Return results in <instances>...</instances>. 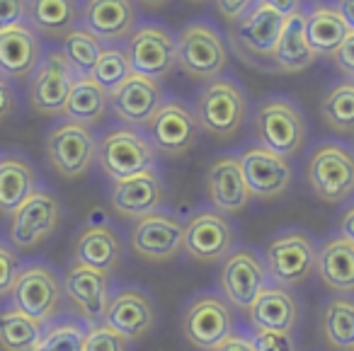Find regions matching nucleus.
Instances as JSON below:
<instances>
[{
	"mask_svg": "<svg viewBox=\"0 0 354 351\" xmlns=\"http://www.w3.org/2000/svg\"><path fill=\"white\" fill-rule=\"evenodd\" d=\"M248 114V99L243 88L231 78L209 80L197 95L194 117L199 129L214 138H233L241 131Z\"/></svg>",
	"mask_w": 354,
	"mask_h": 351,
	"instance_id": "obj_1",
	"label": "nucleus"
},
{
	"mask_svg": "<svg viewBox=\"0 0 354 351\" xmlns=\"http://www.w3.org/2000/svg\"><path fill=\"white\" fill-rule=\"evenodd\" d=\"M97 162L104 175L119 182L138 172L156 170L158 151L138 129L114 126L97 138Z\"/></svg>",
	"mask_w": 354,
	"mask_h": 351,
	"instance_id": "obj_2",
	"label": "nucleus"
},
{
	"mask_svg": "<svg viewBox=\"0 0 354 351\" xmlns=\"http://www.w3.org/2000/svg\"><path fill=\"white\" fill-rule=\"evenodd\" d=\"M177 39V68L192 80L221 78L228 64V49L221 32L209 22H189L180 30Z\"/></svg>",
	"mask_w": 354,
	"mask_h": 351,
	"instance_id": "obj_3",
	"label": "nucleus"
},
{
	"mask_svg": "<svg viewBox=\"0 0 354 351\" xmlns=\"http://www.w3.org/2000/svg\"><path fill=\"white\" fill-rule=\"evenodd\" d=\"M257 146L270 148L281 158H294L301 153L308 136L301 109L286 97H270L255 112Z\"/></svg>",
	"mask_w": 354,
	"mask_h": 351,
	"instance_id": "obj_4",
	"label": "nucleus"
},
{
	"mask_svg": "<svg viewBox=\"0 0 354 351\" xmlns=\"http://www.w3.org/2000/svg\"><path fill=\"white\" fill-rule=\"evenodd\" d=\"M308 187L325 204H342L354 194V151L339 143H323L313 151L306 172Z\"/></svg>",
	"mask_w": 354,
	"mask_h": 351,
	"instance_id": "obj_5",
	"label": "nucleus"
},
{
	"mask_svg": "<svg viewBox=\"0 0 354 351\" xmlns=\"http://www.w3.org/2000/svg\"><path fill=\"white\" fill-rule=\"evenodd\" d=\"M46 158L56 175L64 180H78L88 175L97 160V136L85 124L64 119L46 136Z\"/></svg>",
	"mask_w": 354,
	"mask_h": 351,
	"instance_id": "obj_6",
	"label": "nucleus"
},
{
	"mask_svg": "<svg viewBox=\"0 0 354 351\" xmlns=\"http://www.w3.org/2000/svg\"><path fill=\"white\" fill-rule=\"evenodd\" d=\"M124 49L131 61L133 73H141L146 78L162 80L175 70L177 66V39L167 27L158 22H141L131 32Z\"/></svg>",
	"mask_w": 354,
	"mask_h": 351,
	"instance_id": "obj_7",
	"label": "nucleus"
},
{
	"mask_svg": "<svg viewBox=\"0 0 354 351\" xmlns=\"http://www.w3.org/2000/svg\"><path fill=\"white\" fill-rule=\"evenodd\" d=\"M10 298L12 307L46 325L61 307L64 283L59 274L46 264H27V267H20Z\"/></svg>",
	"mask_w": 354,
	"mask_h": 351,
	"instance_id": "obj_8",
	"label": "nucleus"
},
{
	"mask_svg": "<svg viewBox=\"0 0 354 351\" xmlns=\"http://www.w3.org/2000/svg\"><path fill=\"white\" fill-rule=\"evenodd\" d=\"M61 223V204L49 189H37L15 214L10 216V243L20 252H35L54 235Z\"/></svg>",
	"mask_w": 354,
	"mask_h": 351,
	"instance_id": "obj_9",
	"label": "nucleus"
},
{
	"mask_svg": "<svg viewBox=\"0 0 354 351\" xmlns=\"http://www.w3.org/2000/svg\"><path fill=\"white\" fill-rule=\"evenodd\" d=\"M148 141L158 153L170 158H180L189 153L199 141V122L194 109H189L180 99H165L146 126Z\"/></svg>",
	"mask_w": 354,
	"mask_h": 351,
	"instance_id": "obj_10",
	"label": "nucleus"
},
{
	"mask_svg": "<svg viewBox=\"0 0 354 351\" xmlns=\"http://www.w3.org/2000/svg\"><path fill=\"white\" fill-rule=\"evenodd\" d=\"M284 20L274 8L265 6L257 0L255 6L231 25V44L245 61L270 59L274 56L277 41H279Z\"/></svg>",
	"mask_w": 354,
	"mask_h": 351,
	"instance_id": "obj_11",
	"label": "nucleus"
},
{
	"mask_svg": "<svg viewBox=\"0 0 354 351\" xmlns=\"http://www.w3.org/2000/svg\"><path fill=\"white\" fill-rule=\"evenodd\" d=\"M75 78L73 68L68 66L61 49H51L41 56L35 75L30 78V104L41 117H59L64 114L68 102L71 88Z\"/></svg>",
	"mask_w": 354,
	"mask_h": 351,
	"instance_id": "obj_12",
	"label": "nucleus"
},
{
	"mask_svg": "<svg viewBox=\"0 0 354 351\" xmlns=\"http://www.w3.org/2000/svg\"><path fill=\"white\" fill-rule=\"evenodd\" d=\"M183 249L202 264H216L233 249V225L216 209H202L185 223Z\"/></svg>",
	"mask_w": 354,
	"mask_h": 351,
	"instance_id": "obj_13",
	"label": "nucleus"
},
{
	"mask_svg": "<svg viewBox=\"0 0 354 351\" xmlns=\"http://www.w3.org/2000/svg\"><path fill=\"white\" fill-rule=\"evenodd\" d=\"M313 240L304 230L281 233L267 245V272L277 286H296L315 272Z\"/></svg>",
	"mask_w": 354,
	"mask_h": 351,
	"instance_id": "obj_14",
	"label": "nucleus"
},
{
	"mask_svg": "<svg viewBox=\"0 0 354 351\" xmlns=\"http://www.w3.org/2000/svg\"><path fill=\"white\" fill-rule=\"evenodd\" d=\"M183 334L192 346L212 351L233 334V312L223 298L207 293L194 298L183 317Z\"/></svg>",
	"mask_w": 354,
	"mask_h": 351,
	"instance_id": "obj_15",
	"label": "nucleus"
},
{
	"mask_svg": "<svg viewBox=\"0 0 354 351\" xmlns=\"http://www.w3.org/2000/svg\"><path fill=\"white\" fill-rule=\"evenodd\" d=\"M185 225L170 214H148L131 228V249L136 257L151 264H162L183 252Z\"/></svg>",
	"mask_w": 354,
	"mask_h": 351,
	"instance_id": "obj_16",
	"label": "nucleus"
},
{
	"mask_svg": "<svg viewBox=\"0 0 354 351\" xmlns=\"http://www.w3.org/2000/svg\"><path fill=\"white\" fill-rule=\"evenodd\" d=\"M162 102L165 99L160 80L146 78L141 73H131L124 83L109 90V107L114 117L131 129H146Z\"/></svg>",
	"mask_w": 354,
	"mask_h": 351,
	"instance_id": "obj_17",
	"label": "nucleus"
},
{
	"mask_svg": "<svg viewBox=\"0 0 354 351\" xmlns=\"http://www.w3.org/2000/svg\"><path fill=\"white\" fill-rule=\"evenodd\" d=\"M218 283L233 307L250 310L255 298L267 286V267L250 249H236L223 259Z\"/></svg>",
	"mask_w": 354,
	"mask_h": 351,
	"instance_id": "obj_18",
	"label": "nucleus"
},
{
	"mask_svg": "<svg viewBox=\"0 0 354 351\" xmlns=\"http://www.w3.org/2000/svg\"><path fill=\"white\" fill-rule=\"evenodd\" d=\"M138 10L133 0H83L80 27L93 32L102 44L119 46L136 30Z\"/></svg>",
	"mask_w": 354,
	"mask_h": 351,
	"instance_id": "obj_19",
	"label": "nucleus"
},
{
	"mask_svg": "<svg viewBox=\"0 0 354 351\" xmlns=\"http://www.w3.org/2000/svg\"><path fill=\"white\" fill-rule=\"evenodd\" d=\"M64 296L85 322L102 325L109 305V276L88 264L73 262L64 274Z\"/></svg>",
	"mask_w": 354,
	"mask_h": 351,
	"instance_id": "obj_20",
	"label": "nucleus"
},
{
	"mask_svg": "<svg viewBox=\"0 0 354 351\" xmlns=\"http://www.w3.org/2000/svg\"><path fill=\"white\" fill-rule=\"evenodd\" d=\"M238 158H241L248 189L255 199H277L289 189L294 177L289 158L277 155L274 151L262 146L245 148Z\"/></svg>",
	"mask_w": 354,
	"mask_h": 351,
	"instance_id": "obj_21",
	"label": "nucleus"
},
{
	"mask_svg": "<svg viewBox=\"0 0 354 351\" xmlns=\"http://www.w3.org/2000/svg\"><path fill=\"white\" fill-rule=\"evenodd\" d=\"M165 199V187L158 175V170L138 172L127 180L114 182L112 194H109V204L124 218H143L148 214H156L162 206Z\"/></svg>",
	"mask_w": 354,
	"mask_h": 351,
	"instance_id": "obj_22",
	"label": "nucleus"
},
{
	"mask_svg": "<svg viewBox=\"0 0 354 351\" xmlns=\"http://www.w3.org/2000/svg\"><path fill=\"white\" fill-rule=\"evenodd\" d=\"M207 194L218 214H241L250 204L252 194L243 175L241 158L221 155L212 162L207 172Z\"/></svg>",
	"mask_w": 354,
	"mask_h": 351,
	"instance_id": "obj_23",
	"label": "nucleus"
},
{
	"mask_svg": "<svg viewBox=\"0 0 354 351\" xmlns=\"http://www.w3.org/2000/svg\"><path fill=\"white\" fill-rule=\"evenodd\" d=\"M41 39L30 25L0 32V75L8 80H30L41 64Z\"/></svg>",
	"mask_w": 354,
	"mask_h": 351,
	"instance_id": "obj_24",
	"label": "nucleus"
},
{
	"mask_svg": "<svg viewBox=\"0 0 354 351\" xmlns=\"http://www.w3.org/2000/svg\"><path fill=\"white\" fill-rule=\"evenodd\" d=\"M104 325L119 332L127 341H138L156 325V305L138 288H124L109 301Z\"/></svg>",
	"mask_w": 354,
	"mask_h": 351,
	"instance_id": "obj_25",
	"label": "nucleus"
},
{
	"mask_svg": "<svg viewBox=\"0 0 354 351\" xmlns=\"http://www.w3.org/2000/svg\"><path fill=\"white\" fill-rule=\"evenodd\" d=\"M248 312H250L252 327L267 332H291L299 320L296 298L277 283H267Z\"/></svg>",
	"mask_w": 354,
	"mask_h": 351,
	"instance_id": "obj_26",
	"label": "nucleus"
},
{
	"mask_svg": "<svg viewBox=\"0 0 354 351\" xmlns=\"http://www.w3.org/2000/svg\"><path fill=\"white\" fill-rule=\"evenodd\" d=\"M315 272L335 293H354V243L347 238H328L315 249Z\"/></svg>",
	"mask_w": 354,
	"mask_h": 351,
	"instance_id": "obj_27",
	"label": "nucleus"
},
{
	"mask_svg": "<svg viewBox=\"0 0 354 351\" xmlns=\"http://www.w3.org/2000/svg\"><path fill=\"white\" fill-rule=\"evenodd\" d=\"M272 61H274V68L279 73H301L318 61V54L313 51V46L308 44V37H306L304 10L294 12L284 20Z\"/></svg>",
	"mask_w": 354,
	"mask_h": 351,
	"instance_id": "obj_28",
	"label": "nucleus"
},
{
	"mask_svg": "<svg viewBox=\"0 0 354 351\" xmlns=\"http://www.w3.org/2000/svg\"><path fill=\"white\" fill-rule=\"evenodd\" d=\"M37 189V172L27 158H0V214L12 216Z\"/></svg>",
	"mask_w": 354,
	"mask_h": 351,
	"instance_id": "obj_29",
	"label": "nucleus"
},
{
	"mask_svg": "<svg viewBox=\"0 0 354 351\" xmlns=\"http://www.w3.org/2000/svg\"><path fill=\"white\" fill-rule=\"evenodd\" d=\"M80 3L78 0H27V25L39 37L64 39L78 27Z\"/></svg>",
	"mask_w": 354,
	"mask_h": 351,
	"instance_id": "obj_30",
	"label": "nucleus"
},
{
	"mask_svg": "<svg viewBox=\"0 0 354 351\" xmlns=\"http://www.w3.org/2000/svg\"><path fill=\"white\" fill-rule=\"evenodd\" d=\"M304 17L308 44L313 46V51L318 56H330L333 59V54L339 49L344 37L349 35V27L344 25L337 8L328 6V3H315V6L306 8Z\"/></svg>",
	"mask_w": 354,
	"mask_h": 351,
	"instance_id": "obj_31",
	"label": "nucleus"
},
{
	"mask_svg": "<svg viewBox=\"0 0 354 351\" xmlns=\"http://www.w3.org/2000/svg\"><path fill=\"white\" fill-rule=\"evenodd\" d=\"M75 262L109 274L122 262V240L109 225H90L75 240Z\"/></svg>",
	"mask_w": 354,
	"mask_h": 351,
	"instance_id": "obj_32",
	"label": "nucleus"
},
{
	"mask_svg": "<svg viewBox=\"0 0 354 351\" xmlns=\"http://www.w3.org/2000/svg\"><path fill=\"white\" fill-rule=\"evenodd\" d=\"M107 107L109 90H104L93 75L90 78H75L68 95V102H66L64 117L71 119V122L93 126V124L102 122L104 114H107Z\"/></svg>",
	"mask_w": 354,
	"mask_h": 351,
	"instance_id": "obj_33",
	"label": "nucleus"
},
{
	"mask_svg": "<svg viewBox=\"0 0 354 351\" xmlns=\"http://www.w3.org/2000/svg\"><path fill=\"white\" fill-rule=\"evenodd\" d=\"M320 330L333 349L352 351L354 349V298L339 296L328 301L320 317Z\"/></svg>",
	"mask_w": 354,
	"mask_h": 351,
	"instance_id": "obj_34",
	"label": "nucleus"
},
{
	"mask_svg": "<svg viewBox=\"0 0 354 351\" xmlns=\"http://www.w3.org/2000/svg\"><path fill=\"white\" fill-rule=\"evenodd\" d=\"M320 117L330 131L339 136H352L354 133V83L344 80L325 93L320 102Z\"/></svg>",
	"mask_w": 354,
	"mask_h": 351,
	"instance_id": "obj_35",
	"label": "nucleus"
},
{
	"mask_svg": "<svg viewBox=\"0 0 354 351\" xmlns=\"http://www.w3.org/2000/svg\"><path fill=\"white\" fill-rule=\"evenodd\" d=\"M41 322L32 320L30 315L17 307L0 310V346L3 351H35L41 336Z\"/></svg>",
	"mask_w": 354,
	"mask_h": 351,
	"instance_id": "obj_36",
	"label": "nucleus"
},
{
	"mask_svg": "<svg viewBox=\"0 0 354 351\" xmlns=\"http://www.w3.org/2000/svg\"><path fill=\"white\" fill-rule=\"evenodd\" d=\"M102 49V41L80 25L61 39V54L66 56V61H68V66L73 68V73L78 78H90L93 75L95 64H97Z\"/></svg>",
	"mask_w": 354,
	"mask_h": 351,
	"instance_id": "obj_37",
	"label": "nucleus"
},
{
	"mask_svg": "<svg viewBox=\"0 0 354 351\" xmlns=\"http://www.w3.org/2000/svg\"><path fill=\"white\" fill-rule=\"evenodd\" d=\"M88 330L80 322H54L41 332L35 351H85Z\"/></svg>",
	"mask_w": 354,
	"mask_h": 351,
	"instance_id": "obj_38",
	"label": "nucleus"
},
{
	"mask_svg": "<svg viewBox=\"0 0 354 351\" xmlns=\"http://www.w3.org/2000/svg\"><path fill=\"white\" fill-rule=\"evenodd\" d=\"M131 61H129V54L122 44L119 46H104L102 54H100L97 64H95L93 78L102 85L104 90H114L119 83L131 75Z\"/></svg>",
	"mask_w": 354,
	"mask_h": 351,
	"instance_id": "obj_39",
	"label": "nucleus"
},
{
	"mask_svg": "<svg viewBox=\"0 0 354 351\" xmlns=\"http://www.w3.org/2000/svg\"><path fill=\"white\" fill-rule=\"evenodd\" d=\"M129 341L124 339L119 332H114L112 327L95 325L88 332V339H85V351H127Z\"/></svg>",
	"mask_w": 354,
	"mask_h": 351,
	"instance_id": "obj_40",
	"label": "nucleus"
},
{
	"mask_svg": "<svg viewBox=\"0 0 354 351\" xmlns=\"http://www.w3.org/2000/svg\"><path fill=\"white\" fill-rule=\"evenodd\" d=\"M17 274H20V259H17L15 249L0 243V298L10 296Z\"/></svg>",
	"mask_w": 354,
	"mask_h": 351,
	"instance_id": "obj_41",
	"label": "nucleus"
},
{
	"mask_svg": "<svg viewBox=\"0 0 354 351\" xmlns=\"http://www.w3.org/2000/svg\"><path fill=\"white\" fill-rule=\"evenodd\" d=\"M252 339V349L255 351H296L294 336L291 332H267L257 330Z\"/></svg>",
	"mask_w": 354,
	"mask_h": 351,
	"instance_id": "obj_42",
	"label": "nucleus"
},
{
	"mask_svg": "<svg viewBox=\"0 0 354 351\" xmlns=\"http://www.w3.org/2000/svg\"><path fill=\"white\" fill-rule=\"evenodd\" d=\"M27 25V0H0V32Z\"/></svg>",
	"mask_w": 354,
	"mask_h": 351,
	"instance_id": "obj_43",
	"label": "nucleus"
},
{
	"mask_svg": "<svg viewBox=\"0 0 354 351\" xmlns=\"http://www.w3.org/2000/svg\"><path fill=\"white\" fill-rule=\"evenodd\" d=\"M333 64L337 66L339 73L349 75V78L354 80V32H349V35L344 37L339 49L333 54Z\"/></svg>",
	"mask_w": 354,
	"mask_h": 351,
	"instance_id": "obj_44",
	"label": "nucleus"
},
{
	"mask_svg": "<svg viewBox=\"0 0 354 351\" xmlns=\"http://www.w3.org/2000/svg\"><path fill=\"white\" fill-rule=\"evenodd\" d=\"M216 3V10L228 25H233L236 20H241L252 6H255L257 0H214Z\"/></svg>",
	"mask_w": 354,
	"mask_h": 351,
	"instance_id": "obj_45",
	"label": "nucleus"
},
{
	"mask_svg": "<svg viewBox=\"0 0 354 351\" xmlns=\"http://www.w3.org/2000/svg\"><path fill=\"white\" fill-rule=\"evenodd\" d=\"M12 109H15V93H12L8 78H3V75H0V124L10 117Z\"/></svg>",
	"mask_w": 354,
	"mask_h": 351,
	"instance_id": "obj_46",
	"label": "nucleus"
},
{
	"mask_svg": "<svg viewBox=\"0 0 354 351\" xmlns=\"http://www.w3.org/2000/svg\"><path fill=\"white\" fill-rule=\"evenodd\" d=\"M212 351H255V349H252L250 336L233 332V334H228L226 339H223L221 344H218L216 349H212Z\"/></svg>",
	"mask_w": 354,
	"mask_h": 351,
	"instance_id": "obj_47",
	"label": "nucleus"
},
{
	"mask_svg": "<svg viewBox=\"0 0 354 351\" xmlns=\"http://www.w3.org/2000/svg\"><path fill=\"white\" fill-rule=\"evenodd\" d=\"M260 3L274 8L281 17H289V15H294V12L304 10V0H260Z\"/></svg>",
	"mask_w": 354,
	"mask_h": 351,
	"instance_id": "obj_48",
	"label": "nucleus"
},
{
	"mask_svg": "<svg viewBox=\"0 0 354 351\" xmlns=\"http://www.w3.org/2000/svg\"><path fill=\"white\" fill-rule=\"evenodd\" d=\"M339 233H342V238H347L349 243H354V204L342 214V220H339Z\"/></svg>",
	"mask_w": 354,
	"mask_h": 351,
	"instance_id": "obj_49",
	"label": "nucleus"
},
{
	"mask_svg": "<svg viewBox=\"0 0 354 351\" xmlns=\"http://www.w3.org/2000/svg\"><path fill=\"white\" fill-rule=\"evenodd\" d=\"M335 8H337V12L342 15V20H344V25L349 27V32H354V0H337Z\"/></svg>",
	"mask_w": 354,
	"mask_h": 351,
	"instance_id": "obj_50",
	"label": "nucleus"
},
{
	"mask_svg": "<svg viewBox=\"0 0 354 351\" xmlns=\"http://www.w3.org/2000/svg\"><path fill=\"white\" fill-rule=\"evenodd\" d=\"M136 6H143V8H165L170 0H133Z\"/></svg>",
	"mask_w": 354,
	"mask_h": 351,
	"instance_id": "obj_51",
	"label": "nucleus"
},
{
	"mask_svg": "<svg viewBox=\"0 0 354 351\" xmlns=\"http://www.w3.org/2000/svg\"><path fill=\"white\" fill-rule=\"evenodd\" d=\"M192 3H207V0H192Z\"/></svg>",
	"mask_w": 354,
	"mask_h": 351,
	"instance_id": "obj_52",
	"label": "nucleus"
},
{
	"mask_svg": "<svg viewBox=\"0 0 354 351\" xmlns=\"http://www.w3.org/2000/svg\"><path fill=\"white\" fill-rule=\"evenodd\" d=\"M352 83H354V80H352Z\"/></svg>",
	"mask_w": 354,
	"mask_h": 351,
	"instance_id": "obj_53",
	"label": "nucleus"
},
{
	"mask_svg": "<svg viewBox=\"0 0 354 351\" xmlns=\"http://www.w3.org/2000/svg\"><path fill=\"white\" fill-rule=\"evenodd\" d=\"M352 351H354V349H352Z\"/></svg>",
	"mask_w": 354,
	"mask_h": 351,
	"instance_id": "obj_54",
	"label": "nucleus"
}]
</instances>
